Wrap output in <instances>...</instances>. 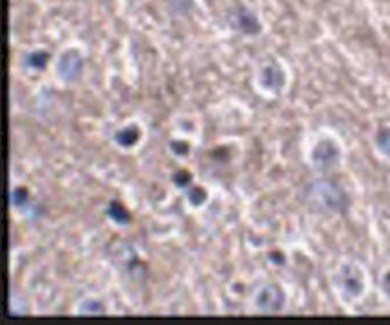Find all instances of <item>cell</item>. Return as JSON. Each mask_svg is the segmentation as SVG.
<instances>
[{"label":"cell","instance_id":"cell-13","mask_svg":"<svg viewBox=\"0 0 390 325\" xmlns=\"http://www.w3.org/2000/svg\"><path fill=\"white\" fill-rule=\"evenodd\" d=\"M376 147L383 156L390 157V127H382L376 132Z\"/></svg>","mask_w":390,"mask_h":325},{"label":"cell","instance_id":"cell-1","mask_svg":"<svg viewBox=\"0 0 390 325\" xmlns=\"http://www.w3.org/2000/svg\"><path fill=\"white\" fill-rule=\"evenodd\" d=\"M304 197L306 203L313 212L323 213V215H336V213H343L349 205V197H347L345 190L333 179H322L311 181L309 185L304 190Z\"/></svg>","mask_w":390,"mask_h":325},{"label":"cell","instance_id":"cell-12","mask_svg":"<svg viewBox=\"0 0 390 325\" xmlns=\"http://www.w3.org/2000/svg\"><path fill=\"white\" fill-rule=\"evenodd\" d=\"M105 305L103 302L96 300V298H87V300H84L80 304V309H78V313L80 314H103L105 313Z\"/></svg>","mask_w":390,"mask_h":325},{"label":"cell","instance_id":"cell-10","mask_svg":"<svg viewBox=\"0 0 390 325\" xmlns=\"http://www.w3.org/2000/svg\"><path fill=\"white\" fill-rule=\"evenodd\" d=\"M49 60H51V55L49 51H44V49H35L29 55L24 57V67L33 69V71H44L47 67Z\"/></svg>","mask_w":390,"mask_h":325},{"label":"cell","instance_id":"cell-3","mask_svg":"<svg viewBox=\"0 0 390 325\" xmlns=\"http://www.w3.org/2000/svg\"><path fill=\"white\" fill-rule=\"evenodd\" d=\"M338 287L342 289V293L347 298H358L363 295L365 289V278H363V271L352 262H345L338 271Z\"/></svg>","mask_w":390,"mask_h":325},{"label":"cell","instance_id":"cell-8","mask_svg":"<svg viewBox=\"0 0 390 325\" xmlns=\"http://www.w3.org/2000/svg\"><path fill=\"white\" fill-rule=\"evenodd\" d=\"M141 137V129L137 125H127V127H121L116 134H114V141H116L117 147L121 149H132L134 144L139 141Z\"/></svg>","mask_w":390,"mask_h":325},{"label":"cell","instance_id":"cell-17","mask_svg":"<svg viewBox=\"0 0 390 325\" xmlns=\"http://www.w3.org/2000/svg\"><path fill=\"white\" fill-rule=\"evenodd\" d=\"M382 289L385 291L386 297H390V271H386L382 278Z\"/></svg>","mask_w":390,"mask_h":325},{"label":"cell","instance_id":"cell-2","mask_svg":"<svg viewBox=\"0 0 390 325\" xmlns=\"http://www.w3.org/2000/svg\"><path fill=\"white\" fill-rule=\"evenodd\" d=\"M340 147L336 141L333 139H320L313 147V152H311V163H313L314 170L318 172H329L334 166L340 163Z\"/></svg>","mask_w":390,"mask_h":325},{"label":"cell","instance_id":"cell-7","mask_svg":"<svg viewBox=\"0 0 390 325\" xmlns=\"http://www.w3.org/2000/svg\"><path fill=\"white\" fill-rule=\"evenodd\" d=\"M258 84L270 93H280L286 87V71L277 62H265L258 72Z\"/></svg>","mask_w":390,"mask_h":325},{"label":"cell","instance_id":"cell-15","mask_svg":"<svg viewBox=\"0 0 390 325\" xmlns=\"http://www.w3.org/2000/svg\"><path fill=\"white\" fill-rule=\"evenodd\" d=\"M192 181H193V177H192V173L188 172V170H177V172L172 176L173 186H176V188H179V190L190 188Z\"/></svg>","mask_w":390,"mask_h":325},{"label":"cell","instance_id":"cell-11","mask_svg":"<svg viewBox=\"0 0 390 325\" xmlns=\"http://www.w3.org/2000/svg\"><path fill=\"white\" fill-rule=\"evenodd\" d=\"M9 203H11L13 208L22 210L24 206L29 205V192L25 186H15L9 192Z\"/></svg>","mask_w":390,"mask_h":325},{"label":"cell","instance_id":"cell-5","mask_svg":"<svg viewBox=\"0 0 390 325\" xmlns=\"http://www.w3.org/2000/svg\"><path fill=\"white\" fill-rule=\"evenodd\" d=\"M84 71V57L78 49H67L60 55L57 62V74L65 84H73L81 76Z\"/></svg>","mask_w":390,"mask_h":325},{"label":"cell","instance_id":"cell-14","mask_svg":"<svg viewBox=\"0 0 390 325\" xmlns=\"http://www.w3.org/2000/svg\"><path fill=\"white\" fill-rule=\"evenodd\" d=\"M186 199L192 206H201L208 199V192L202 186H190L188 192H186Z\"/></svg>","mask_w":390,"mask_h":325},{"label":"cell","instance_id":"cell-16","mask_svg":"<svg viewBox=\"0 0 390 325\" xmlns=\"http://www.w3.org/2000/svg\"><path fill=\"white\" fill-rule=\"evenodd\" d=\"M170 150H172L176 156H188L190 154V143L183 139H173L170 141Z\"/></svg>","mask_w":390,"mask_h":325},{"label":"cell","instance_id":"cell-9","mask_svg":"<svg viewBox=\"0 0 390 325\" xmlns=\"http://www.w3.org/2000/svg\"><path fill=\"white\" fill-rule=\"evenodd\" d=\"M105 213H107V217H109L113 222H116L117 226H129L130 221H132L130 212L123 206V203L120 201H110L109 205H107Z\"/></svg>","mask_w":390,"mask_h":325},{"label":"cell","instance_id":"cell-4","mask_svg":"<svg viewBox=\"0 0 390 325\" xmlns=\"http://www.w3.org/2000/svg\"><path fill=\"white\" fill-rule=\"evenodd\" d=\"M255 304H257V309L262 313H280L286 305V293L284 289L278 284L271 282V284H265L264 287H260V291L255 297Z\"/></svg>","mask_w":390,"mask_h":325},{"label":"cell","instance_id":"cell-6","mask_svg":"<svg viewBox=\"0 0 390 325\" xmlns=\"http://www.w3.org/2000/svg\"><path fill=\"white\" fill-rule=\"evenodd\" d=\"M229 25L237 33L246 36H255L262 31V24L258 16L246 6L237 4L229 15Z\"/></svg>","mask_w":390,"mask_h":325}]
</instances>
